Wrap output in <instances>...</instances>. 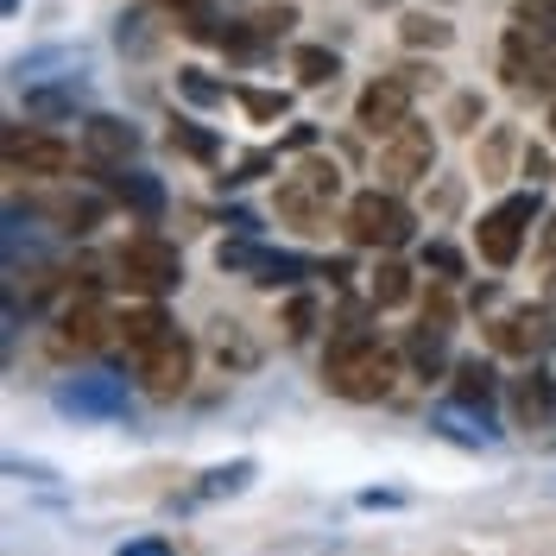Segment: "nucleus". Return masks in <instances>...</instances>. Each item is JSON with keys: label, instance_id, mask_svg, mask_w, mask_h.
Masks as SVG:
<instances>
[{"label": "nucleus", "instance_id": "nucleus-1", "mask_svg": "<svg viewBox=\"0 0 556 556\" xmlns=\"http://www.w3.org/2000/svg\"><path fill=\"white\" fill-rule=\"evenodd\" d=\"M323 386L336 399H348V405H380L399 386V354L380 336H367V329H342L329 342V354H323Z\"/></svg>", "mask_w": 556, "mask_h": 556}, {"label": "nucleus", "instance_id": "nucleus-2", "mask_svg": "<svg viewBox=\"0 0 556 556\" xmlns=\"http://www.w3.org/2000/svg\"><path fill=\"white\" fill-rule=\"evenodd\" d=\"M348 241L367 247V253H399V247L412 241L417 215L412 203L399 197V190H386V184H374V190H361V197H348Z\"/></svg>", "mask_w": 556, "mask_h": 556}, {"label": "nucleus", "instance_id": "nucleus-3", "mask_svg": "<svg viewBox=\"0 0 556 556\" xmlns=\"http://www.w3.org/2000/svg\"><path fill=\"white\" fill-rule=\"evenodd\" d=\"M336 203H342V172H336V159H304L291 177H278V215H285L291 228H304V235H323V222H329Z\"/></svg>", "mask_w": 556, "mask_h": 556}, {"label": "nucleus", "instance_id": "nucleus-4", "mask_svg": "<svg viewBox=\"0 0 556 556\" xmlns=\"http://www.w3.org/2000/svg\"><path fill=\"white\" fill-rule=\"evenodd\" d=\"M424 76H437V70H392V76H374L361 96H354V127L367 139H386L392 127H405L412 121V102H417V89H424Z\"/></svg>", "mask_w": 556, "mask_h": 556}, {"label": "nucleus", "instance_id": "nucleus-5", "mask_svg": "<svg viewBox=\"0 0 556 556\" xmlns=\"http://www.w3.org/2000/svg\"><path fill=\"white\" fill-rule=\"evenodd\" d=\"M538 184L531 190H519V197H506V203H493L481 215V228H475V247H481V260L486 266H519V253H525V241H531V222H538Z\"/></svg>", "mask_w": 556, "mask_h": 556}, {"label": "nucleus", "instance_id": "nucleus-6", "mask_svg": "<svg viewBox=\"0 0 556 556\" xmlns=\"http://www.w3.org/2000/svg\"><path fill=\"white\" fill-rule=\"evenodd\" d=\"M374 172H380L386 190H412V184H430L437 172V134L424 127V121H405V127H392L380 139V152H374Z\"/></svg>", "mask_w": 556, "mask_h": 556}, {"label": "nucleus", "instance_id": "nucleus-7", "mask_svg": "<svg viewBox=\"0 0 556 556\" xmlns=\"http://www.w3.org/2000/svg\"><path fill=\"white\" fill-rule=\"evenodd\" d=\"M114 273L127 291H146V298H165L184 285V253L172 241H159V235H134V241L114 253Z\"/></svg>", "mask_w": 556, "mask_h": 556}, {"label": "nucleus", "instance_id": "nucleus-8", "mask_svg": "<svg viewBox=\"0 0 556 556\" xmlns=\"http://www.w3.org/2000/svg\"><path fill=\"white\" fill-rule=\"evenodd\" d=\"M486 348L493 354H513V361H544L556 348V316L544 304H519V311L486 323Z\"/></svg>", "mask_w": 556, "mask_h": 556}, {"label": "nucleus", "instance_id": "nucleus-9", "mask_svg": "<svg viewBox=\"0 0 556 556\" xmlns=\"http://www.w3.org/2000/svg\"><path fill=\"white\" fill-rule=\"evenodd\" d=\"M58 412L76 417V424H127L134 417V392L108 374H89V380L58 386Z\"/></svg>", "mask_w": 556, "mask_h": 556}, {"label": "nucleus", "instance_id": "nucleus-10", "mask_svg": "<svg viewBox=\"0 0 556 556\" xmlns=\"http://www.w3.org/2000/svg\"><path fill=\"white\" fill-rule=\"evenodd\" d=\"M7 177H70L76 172V146L58 134H20V127H7Z\"/></svg>", "mask_w": 556, "mask_h": 556}, {"label": "nucleus", "instance_id": "nucleus-11", "mask_svg": "<svg viewBox=\"0 0 556 556\" xmlns=\"http://www.w3.org/2000/svg\"><path fill=\"white\" fill-rule=\"evenodd\" d=\"M190 374H197V342L172 329L159 348H146L139 354V386H146V399H177V392H190Z\"/></svg>", "mask_w": 556, "mask_h": 556}, {"label": "nucleus", "instance_id": "nucleus-12", "mask_svg": "<svg viewBox=\"0 0 556 556\" xmlns=\"http://www.w3.org/2000/svg\"><path fill=\"white\" fill-rule=\"evenodd\" d=\"M215 266H222V273H247L253 285H266V291L298 285V278L311 273V260H298V253H273V247H260V241H222L215 247Z\"/></svg>", "mask_w": 556, "mask_h": 556}, {"label": "nucleus", "instance_id": "nucleus-13", "mask_svg": "<svg viewBox=\"0 0 556 556\" xmlns=\"http://www.w3.org/2000/svg\"><path fill=\"white\" fill-rule=\"evenodd\" d=\"M83 159H89V172H127L139 159V127L121 114H89L83 121Z\"/></svg>", "mask_w": 556, "mask_h": 556}, {"label": "nucleus", "instance_id": "nucleus-14", "mask_svg": "<svg viewBox=\"0 0 556 556\" xmlns=\"http://www.w3.org/2000/svg\"><path fill=\"white\" fill-rule=\"evenodd\" d=\"M506 405H513V424H519V430H551V417H556V380L538 367V361H525L519 380H506Z\"/></svg>", "mask_w": 556, "mask_h": 556}, {"label": "nucleus", "instance_id": "nucleus-15", "mask_svg": "<svg viewBox=\"0 0 556 556\" xmlns=\"http://www.w3.org/2000/svg\"><path fill=\"white\" fill-rule=\"evenodd\" d=\"M430 430H443V437H450V443H462V450H493V443H500L493 417H486L481 405H462V399L437 405V412H430Z\"/></svg>", "mask_w": 556, "mask_h": 556}, {"label": "nucleus", "instance_id": "nucleus-16", "mask_svg": "<svg viewBox=\"0 0 556 556\" xmlns=\"http://www.w3.org/2000/svg\"><path fill=\"white\" fill-rule=\"evenodd\" d=\"M83 64H89V51H83V45H76V51H70V45L26 51V58L13 64V83H20V89H38V83H76V70H83Z\"/></svg>", "mask_w": 556, "mask_h": 556}, {"label": "nucleus", "instance_id": "nucleus-17", "mask_svg": "<svg viewBox=\"0 0 556 556\" xmlns=\"http://www.w3.org/2000/svg\"><path fill=\"white\" fill-rule=\"evenodd\" d=\"M172 329H177V323H172L165 311H159V304H127V311L114 316V342L127 348L134 361L146 354V348H159L165 336H172Z\"/></svg>", "mask_w": 556, "mask_h": 556}, {"label": "nucleus", "instance_id": "nucleus-18", "mask_svg": "<svg viewBox=\"0 0 556 556\" xmlns=\"http://www.w3.org/2000/svg\"><path fill=\"white\" fill-rule=\"evenodd\" d=\"M58 342L64 348H102L114 342V316L96 298H70V311L58 316Z\"/></svg>", "mask_w": 556, "mask_h": 556}, {"label": "nucleus", "instance_id": "nucleus-19", "mask_svg": "<svg viewBox=\"0 0 556 556\" xmlns=\"http://www.w3.org/2000/svg\"><path fill=\"white\" fill-rule=\"evenodd\" d=\"M152 7H165V20H177V33L184 38H203V45H222V13L208 7V0H152Z\"/></svg>", "mask_w": 556, "mask_h": 556}, {"label": "nucleus", "instance_id": "nucleus-20", "mask_svg": "<svg viewBox=\"0 0 556 556\" xmlns=\"http://www.w3.org/2000/svg\"><path fill=\"white\" fill-rule=\"evenodd\" d=\"M450 374H455V399H462V405H481V412L493 405V392H500V374H493V361H481V354H462Z\"/></svg>", "mask_w": 556, "mask_h": 556}, {"label": "nucleus", "instance_id": "nucleus-21", "mask_svg": "<svg viewBox=\"0 0 556 556\" xmlns=\"http://www.w3.org/2000/svg\"><path fill=\"white\" fill-rule=\"evenodd\" d=\"M405 354H412L417 380H437V374H443V361H450V329H437V323H417Z\"/></svg>", "mask_w": 556, "mask_h": 556}, {"label": "nucleus", "instance_id": "nucleus-22", "mask_svg": "<svg viewBox=\"0 0 556 556\" xmlns=\"http://www.w3.org/2000/svg\"><path fill=\"white\" fill-rule=\"evenodd\" d=\"M291 76H298L304 89H323V83L342 76V58H336L329 45H298V51H291Z\"/></svg>", "mask_w": 556, "mask_h": 556}, {"label": "nucleus", "instance_id": "nucleus-23", "mask_svg": "<svg viewBox=\"0 0 556 556\" xmlns=\"http://www.w3.org/2000/svg\"><path fill=\"white\" fill-rule=\"evenodd\" d=\"M367 298H374L380 311H399V304H412V273H405L399 260H380V266L367 273Z\"/></svg>", "mask_w": 556, "mask_h": 556}, {"label": "nucleus", "instance_id": "nucleus-24", "mask_svg": "<svg viewBox=\"0 0 556 556\" xmlns=\"http://www.w3.org/2000/svg\"><path fill=\"white\" fill-rule=\"evenodd\" d=\"M450 38H455V26L437 20V13H405V20H399V45H405V51H443Z\"/></svg>", "mask_w": 556, "mask_h": 556}, {"label": "nucleus", "instance_id": "nucleus-25", "mask_svg": "<svg viewBox=\"0 0 556 556\" xmlns=\"http://www.w3.org/2000/svg\"><path fill=\"white\" fill-rule=\"evenodd\" d=\"M102 184H108V190H114V197H121L127 208H139V215H159V208H165V190H159V184H152L146 172H127V177L102 172Z\"/></svg>", "mask_w": 556, "mask_h": 556}, {"label": "nucleus", "instance_id": "nucleus-26", "mask_svg": "<svg viewBox=\"0 0 556 556\" xmlns=\"http://www.w3.org/2000/svg\"><path fill=\"white\" fill-rule=\"evenodd\" d=\"M45 215H51V222H64L70 235H89V228H96V222H102V203H96V197H58V203L45 208Z\"/></svg>", "mask_w": 556, "mask_h": 556}, {"label": "nucleus", "instance_id": "nucleus-27", "mask_svg": "<svg viewBox=\"0 0 556 556\" xmlns=\"http://www.w3.org/2000/svg\"><path fill=\"white\" fill-rule=\"evenodd\" d=\"M215 361H222V367H253L260 348L241 336V323H215Z\"/></svg>", "mask_w": 556, "mask_h": 556}, {"label": "nucleus", "instance_id": "nucleus-28", "mask_svg": "<svg viewBox=\"0 0 556 556\" xmlns=\"http://www.w3.org/2000/svg\"><path fill=\"white\" fill-rule=\"evenodd\" d=\"M83 108V89L76 83H58V89H26V114H76Z\"/></svg>", "mask_w": 556, "mask_h": 556}, {"label": "nucleus", "instance_id": "nucleus-29", "mask_svg": "<svg viewBox=\"0 0 556 556\" xmlns=\"http://www.w3.org/2000/svg\"><path fill=\"white\" fill-rule=\"evenodd\" d=\"M253 475H260L253 462H228V468H208L203 486H197V500H222V493H241V486L253 481Z\"/></svg>", "mask_w": 556, "mask_h": 556}, {"label": "nucleus", "instance_id": "nucleus-30", "mask_svg": "<svg viewBox=\"0 0 556 556\" xmlns=\"http://www.w3.org/2000/svg\"><path fill=\"white\" fill-rule=\"evenodd\" d=\"M235 102L247 108V114H253V121H260V127H266V121H285V114H291V96H285V89H235Z\"/></svg>", "mask_w": 556, "mask_h": 556}, {"label": "nucleus", "instance_id": "nucleus-31", "mask_svg": "<svg viewBox=\"0 0 556 556\" xmlns=\"http://www.w3.org/2000/svg\"><path fill=\"white\" fill-rule=\"evenodd\" d=\"M177 89H184L197 108H215V102H228V96H235L228 83H208L203 70H177Z\"/></svg>", "mask_w": 556, "mask_h": 556}, {"label": "nucleus", "instance_id": "nucleus-32", "mask_svg": "<svg viewBox=\"0 0 556 556\" xmlns=\"http://www.w3.org/2000/svg\"><path fill=\"white\" fill-rule=\"evenodd\" d=\"M247 26H253V33L266 38V45H278V38H285L291 26H298V7H266V13H253Z\"/></svg>", "mask_w": 556, "mask_h": 556}, {"label": "nucleus", "instance_id": "nucleus-33", "mask_svg": "<svg viewBox=\"0 0 556 556\" xmlns=\"http://www.w3.org/2000/svg\"><path fill=\"white\" fill-rule=\"evenodd\" d=\"M285 336L291 342H311L316 336V298H291L285 304Z\"/></svg>", "mask_w": 556, "mask_h": 556}, {"label": "nucleus", "instance_id": "nucleus-34", "mask_svg": "<svg viewBox=\"0 0 556 556\" xmlns=\"http://www.w3.org/2000/svg\"><path fill=\"white\" fill-rule=\"evenodd\" d=\"M172 146H184L190 159H222V146H215L208 134H197V121H177V127H172Z\"/></svg>", "mask_w": 556, "mask_h": 556}, {"label": "nucleus", "instance_id": "nucleus-35", "mask_svg": "<svg viewBox=\"0 0 556 556\" xmlns=\"http://www.w3.org/2000/svg\"><path fill=\"white\" fill-rule=\"evenodd\" d=\"M424 273H443V278H462L468 266H462V253H455L450 241H430L424 247Z\"/></svg>", "mask_w": 556, "mask_h": 556}, {"label": "nucleus", "instance_id": "nucleus-36", "mask_svg": "<svg viewBox=\"0 0 556 556\" xmlns=\"http://www.w3.org/2000/svg\"><path fill=\"white\" fill-rule=\"evenodd\" d=\"M513 20H531V26L556 33V0H513Z\"/></svg>", "mask_w": 556, "mask_h": 556}, {"label": "nucleus", "instance_id": "nucleus-37", "mask_svg": "<svg viewBox=\"0 0 556 556\" xmlns=\"http://www.w3.org/2000/svg\"><path fill=\"white\" fill-rule=\"evenodd\" d=\"M519 172L531 177V184H551V152H544V146H525V152H519Z\"/></svg>", "mask_w": 556, "mask_h": 556}, {"label": "nucleus", "instance_id": "nucleus-38", "mask_svg": "<svg viewBox=\"0 0 556 556\" xmlns=\"http://www.w3.org/2000/svg\"><path fill=\"white\" fill-rule=\"evenodd\" d=\"M450 121L468 134V121H481V96H455V108H450Z\"/></svg>", "mask_w": 556, "mask_h": 556}, {"label": "nucleus", "instance_id": "nucleus-39", "mask_svg": "<svg viewBox=\"0 0 556 556\" xmlns=\"http://www.w3.org/2000/svg\"><path fill=\"white\" fill-rule=\"evenodd\" d=\"M121 556H172L165 538H139V544H121Z\"/></svg>", "mask_w": 556, "mask_h": 556}, {"label": "nucleus", "instance_id": "nucleus-40", "mask_svg": "<svg viewBox=\"0 0 556 556\" xmlns=\"http://www.w3.org/2000/svg\"><path fill=\"white\" fill-rule=\"evenodd\" d=\"M531 89H556V45L544 51V64H538V76H531Z\"/></svg>", "mask_w": 556, "mask_h": 556}, {"label": "nucleus", "instance_id": "nucleus-41", "mask_svg": "<svg viewBox=\"0 0 556 556\" xmlns=\"http://www.w3.org/2000/svg\"><path fill=\"white\" fill-rule=\"evenodd\" d=\"M285 146H291V152H311V146H316V127H311V121H304V127H291V134H285Z\"/></svg>", "mask_w": 556, "mask_h": 556}, {"label": "nucleus", "instance_id": "nucleus-42", "mask_svg": "<svg viewBox=\"0 0 556 556\" xmlns=\"http://www.w3.org/2000/svg\"><path fill=\"white\" fill-rule=\"evenodd\" d=\"M361 506L374 513V506H405V493H361Z\"/></svg>", "mask_w": 556, "mask_h": 556}, {"label": "nucleus", "instance_id": "nucleus-43", "mask_svg": "<svg viewBox=\"0 0 556 556\" xmlns=\"http://www.w3.org/2000/svg\"><path fill=\"white\" fill-rule=\"evenodd\" d=\"M367 7H399V0H367Z\"/></svg>", "mask_w": 556, "mask_h": 556}, {"label": "nucleus", "instance_id": "nucleus-44", "mask_svg": "<svg viewBox=\"0 0 556 556\" xmlns=\"http://www.w3.org/2000/svg\"><path fill=\"white\" fill-rule=\"evenodd\" d=\"M551 139H556V102H551Z\"/></svg>", "mask_w": 556, "mask_h": 556}]
</instances>
